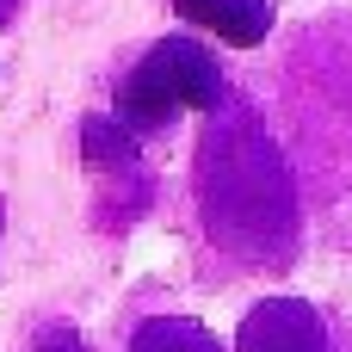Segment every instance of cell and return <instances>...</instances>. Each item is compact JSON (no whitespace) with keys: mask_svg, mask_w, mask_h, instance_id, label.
I'll return each instance as SVG.
<instances>
[{"mask_svg":"<svg viewBox=\"0 0 352 352\" xmlns=\"http://www.w3.org/2000/svg\"><path fill=\"white\" fill-rule=\"evenodd\" d=\"M204 217L229 254L272 260L291 241V179L254 118H223L204 142Z\"/></svg>","mask_w":352,"mask_h":352,"instance_id":"6da1fadb","label":"cell"},{"mask_svg":"<svg viewBox=\"0 0 352 352\" xmlns=\"http://www.w3.org/2000/svg\"><path fill=\"white\" fill-rule=\"evenodd\" d=\"M217 99H223L217 56L198 37H167L130 68V80L118 93V118L130 130H155V124L179 118V111H210Z\"/></svg>","mask_w":352,"mask_h":352,"instance_id":"7a4b0ae2","label":"cell"},{"mask_svg":"<svg viewBox=\"0 0 352 352\" xmlns=\"http://www.w3.org/2000/svg\"><path fill=\"white\" fill-rule=\"evenodd\" d=\"M241 352H328V328L297 297H266L241 322Z\"/></svg>","mask_w":352,"mask_h":352,"instance_id":"3957f363","label":"cell"},{"mask_svg":"<svg viewBox=\"0 0 352 352\" xmlns=\"http://www.w3.org/2000/svg\"><path fill=\"white\" fill-rule=\"evenodd\" d=\"M173 6H179V19L192 31H210V37L235 43V50H254L272 31V6L266 0H173Z\"/></svg>","mask_w":352,"mask_h":352,"instance_id":"277c9868","label":"cell"},{"mask_svg":"<svg viewBox=\"0 0 352 352\" xmlns=\"http://www.w3.org/2000/svg\"><path fill=\"white\" fill-rule=\"evenodd\" d=\"M130 352H223L198 322H179V316H161V322H142Z\"/></svg>","mask_w":352,"mask_h":352,"instance_id":"5b68a950","label":"cell"},{"mask_svg":"<svg viewBox=\"0 0 352 352\" xmlns=\"http://www.w3.org/2000/svg\"><path fill=\"white\" fill-rule=\"evenodd\" d=\"M87 161H130V124L118 118H99V124H87Z\"/></svg>","mask_w":352,"mask_h":352,"instance_id":"8992f818","label":"cell"},{"mask_svg":"<svg viewBox=\"0 0 352 352\" xmlns=\"http://www.w3.org/2000/svg\"><path fill=\"white\" fill-rule=\"evenodd\" d=\"M0 223H6V204H0Z\"/></svg>","mask_w":352,"mask_h":352,"instance_id":"52a82bcc","label":"cell"}]
</instances>
